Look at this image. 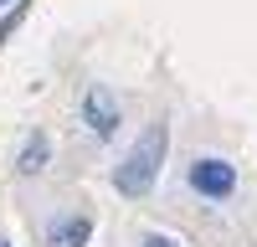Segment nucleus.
<instances>
[{
	"mask_svg": "<svg viewBox=\"0 0 257 247\" xmlns=\"http://www.w3.org/2000/svg\"><path fill=\"white\" fill-rule=\"evenodd\" d=\"M47 155H52V139L47 134H26V144H21V155H16V175H41L47 170Z\"/></svg>",
	"mask_w": 257,
	"mask_h": 247,
	"instance_id": "5",
	"label": "nucleus"
},
{
	"mask_svg": "<svg viewBox=\"0 0 257 247\" xmlns=\"http://www.w3.org/2000/svg\"><path fill=\"white\" fill-rule=\"evenodd\" d=\"M165 150H170V124L155 118L149 129L134 139V150L123 155V165L113 170V191L128 196V201H139L155 191V180H160V165H165Z\"/></svg>",
	"mask_w": 257,
	"mask_h": 247,
	"instance_id": "1",
	"label": "nucleus"
},
{
	"mask_svg": "<svg viewBox=\"0 0 257 247\" xmlns=\"http://www.w3.org/2000/svg\"><path fill=\"white\" fill-rule=\"evenodd\" d=\"M144 247H175V242H170V237H160V232H149V237H144Z\"/></svg>",
	"mask_w": 257,
	"mask_h": 247,
	"instance_id": "6",
	"label": "nucleus"
},
{
	"mask_svg": "<svg viewBox=\"0 0 257 247\" xmlns=\"http://www.w3.org/2000/svg\"><path fill=\"white\" fill-rule=\"evenodd\" d=\"M88 237H93L88 216H57V221H47V247H88Z\"/></svg>",
	"mask_w": 257,
	"mask_h": 247,
	"instance_id": "4",
	"label": "nucleus"
},
{
	"mask_svg": "<svg viewBox=\"0 0 257 247\" xmlns=\"http://www.w3.org/2000/svg\"><path fill=\"white\" fill-rule=\"evenodd\" d=\"M77 113H82V124H88L93 139H113V134H118V98L103 88V82H88V93H82Z\"/></svg>",
	"mask_w": 257,
	"mask_h": 247,
	"instance_id": "3",
	"label": "nucleus"
},
{
	"mask_svg": "<svg viewBox=\"0 0 257 247\" xmlns=\"http://www.w3.org/2000/svg\"><path fill=\"white\" fill-rule=\"evenodd\" d=\"M185 180H190V191H196V196L226 201L231 191H237V165H231V160H216V155H201V160H190Z\"/></svg>",
	"mask_w": 257,
	"mask_h": 247,
	"instance_id": "2",
	"label": "nucleus"
},
{
	"mask_svg": "<svg viewBox=\"0 0 257 247\" xmlns=\"http://www.w3.org/2000/svg\"><path fill=\"white\" fill-rule=\"evenodd\" d=\"M6 6H11V0H0V11H6Z\"/></svg>",
	"mask_w": 257,
	"mask_h": 247,
	"instance_id": "7",
	"label": "nucleus"
},
{
	"mask_svg": "<svg viewBox=\"0 0 257 247\" xmlns=\"http://www.w3.org/2000/svg\"><path fill=\"white\" fill-rule=\"evenodd\" d=\"M0 247H11V242H0Z\"/></svg>",
	"mask_w": 257,
	"mask_h": 247,
	"instance_id": "8",
	"label": "nucleus"
}]
</instances>
